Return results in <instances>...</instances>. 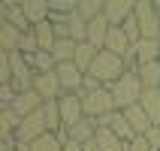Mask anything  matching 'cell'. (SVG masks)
<instances>
[{
    "label": "cell",
    "mask_w": 160,
    "mask_h": 151,
    "mask_svg": "<svg viewBox=\"0 0 160 151\" xmlns=\"http://www.w3.org/2000/svg\"><path fill=\"white\" fill-rule=\"evenodd\" d=\"M124 73H127V61L103 48V52L97 54V61H94V67H91L88 76H94V79H97L103 88H112L115 82L124 79Z\"/></svg>",
    "instance_id": "obj_1"
},
{
    "label": "cell",
    "mask_w": 160,
    "mask_h": 151,
    "mask_svg": "<svg viewBox=\"0 0 160 151\" xmlns=\"http://www.w3.org/2000/svg\"><path fill=\"white\" fill-rule=\"evenodd\" d=\"M109 91H112V100H115L118 112H124V109H130V106H139V100H142V94H145V85H142V79H139L136 70H127L124 79L115 82Z\"/></svg>",
    "instance_id": "obj_2"
},
{
    "label": "cell",
    "mask_w": 160,
    "mask_h": 151,
    "mask_svg": "<svg viewBox=\"0 0 160 151\" xmlns=\"http://www.w3.org/2000/svg\"><path fill=\"white\" fill-rule=\"evenodd\" d=\"M82 106H85V115L88 118H103L118 112L115 100H112V91L109 88H97V91H82Z\"/></svg>",
    "instance_id": "obj_3"
},
{
    "label": "cell",
    "mask_w": 160,
    "mask_h": 151,
    "mask_svg": "<svg viewBox=\"0 0 160 151\" xmlns=\"http://www.w3.org/2000/svg\"><path fill=\"white\" fill-rule=\"evenodd\" d=\"M133 15L139 21V30H142L145 39H157L160 36V12L154 6V0H136Z\"/></svg>",
    "instance_id": "obj_4"
},
{
    "label": "cell",
    "mask_w": 160,
    "mask_h": 151,
    "mask_svg": "<svg viewBox=\"0 0 160 151\" xmlns=\"http://www.w3.org/2000/svg\"><path fill=\"white\" fill-rule=\"evenodd\" d=\"M42 133H48V121H45V112L39 109V112H33V115H27L24 121H21V127H18V133H15V142H36Z\"/></svg>",
    "instance_id": "obj_5"
},
{
    "label": "cell",
    "mask_w": 160,
    "mask_h": 151,
    "mask_svg": "<svg viewBox=\"0 0 160 151\" xmlns=\"http://www.w3.org/2000/svg\"><path fill=\"white\" fill-rule=\"evenodd\" d=\"M61 121H63V130H72V127L85 121V106H82V94H63L61 100Z\"/></svg>",
    "instance_id": "obj_6"
},
{
    "label": "cell",
    "mask_w": 160,
    "mask_h": 151,
    "mask_svg": "<svg viewBox=\"0 0 160 151\" xmlns=\"http://www.w3.org/2000/svg\"><path fill=\"white\" fill-rule=\"evenodd\" d=\"M33 91L45 100V103H52V100H61V97H63V88H61L58 73H36V76H33Z\"/></svg>",
    "instance_id": "obj_7"
},
{
    "label": "cell",
    "mask_w": 160,
    "mask_h": 151,
    "mask_svg": "<svg viewBox=\"0 0 160 151\" xmlns=\"http://www.w3.org/2000/svg\"><path fill=\"white\" fill-rule=\"evenodd\" d=\"M58 79H61V88L63 94H82L85 88V73L76 67V63H58Z\"/></svg>",
    "instance_id": "obj_8"
},
{
    "label": "cell",
    "mask_w": 160,
    "mask_h": 151,
    "mask_svg": "<svg viewBox=\"0 0 160 151\" xmlns=\"http://www.w3.org/2000/svg\"><path fill=\"white\" fill-rule=\"evenodd\" d=\"M136 3L133 0H106V6H103V15L109 18V24L112 27H121L127 18L133 15Z\"/></svg>",
    "instance_id": "obj_9"
},
{
    "label": "cell",
    "mask_w": 160,
    "mask_h": 151,
    "mask_svg": "<svg viewBox=\"0 0 160 151\" xmlns=\"http://www.w3.org/2000/svg\"><path fill=\"white\" fill-rule=\"evenodd\" d=\"M106 52L118 54V58H133V43H130V36L124 33V27H112L109 30V39H106Z\"/></svg>",
    "instance_id": "obj_10"
},
{
    "label": "cell",
    "mask_w": 160,
    "mask_h": 151,
    "mask_svg": "<svg viewBox=\"0 0 160 151\" xmlns=\"http://www.w3.org/2000/svg\"><path fill=\"white\" fill-rule=\"evenodd\" d=\"M42 106H45V100L39 97L33 88H30V91H21V94L12 100V109H15L21 118H27V115H33V112H39Z\"/></svg>",
    "instance_id": "obj_11"
},
{
    "label": "cell",
    "mask_w": 160,
    "mask_h": 151,
    "mask_svg": "<svg viewBox=\"0 0 160 151\" xmlns=\"http://www.w3.org/2000/svg\"><path fill=\"white\" fill-rule=\"evenodd\" d=\"M109 30H112V24H109V18L106 15H100L94 18V21H88V39L85 43H91L94 48H106V39H109Z\"/></svg>",
    "instance_id": "obj_12"
},
{
    "label": "cell",
    "mask_w": 160,
    "mask_h": 151,
    "mask_svg": "<svg viewBox=\"0 0 160 151\" xmlns=\"http://www.w3.org/2000/svg\"><path fill=\"white\" fill-rule=\"evenodd\" d=\"M124 118H127V124H130V130H133L136 136H148V133L154 130L151 118L145 115V109H142V106H130V109H124Z\"/></svg>",
    "instance_id": "obj_13"
},
{
    "label": "cell",
    "mask_w": 160,
    "mask_h": 151,
    "mask_svg": "<svg viewBox=\"0 0 160 151\" xmlns=\"http://www.w3.org/2000/svg\"><path fill=\"white\" fill-rule=\"evenodd\" d=\"M21 30H18L12 21H6V18H0V52H6V54H12V52H18V45H21Z\"/></svg>",
    "instance_id": "obj_14"
},
{
    "label": "cell",
    "mask_w": 160,
    "mask_h": 151,
    "mask_svg": "<svg viewBox=\"0 0 160 151\" xmlns=\"http://www.w3.org/2000/svg\"><path fill=\"white\" fill-rule=\"evenodd\" d=\"M21 9H24V15L30 24H42L52 18V9H48V0H21Z\"/></svg>",
    "instance_id": "obj_15"
},
{
    "label": "cell",
    "mask_w": 160,
    "mask_h": 151,
    "mask_svg": "<svg viewBox=\"0 0 160 151\" xmlns=\"http://www.w3.org/2000/svg\"><path fill=\"white\" fill-rule=\"evenodd\" d=\"M133 58H136V67L139 63H154V61H160V43L157 39H139V43L133 45Z\"/></svg>",
    "instance_id": "obj_16"
},
{
    "label": "cell",
    "mask_w": 160,
    "mask_h": 151,
    "mask_svg": "<svg viewBox=\"0 0 160 151\" xmlns=\"http://www.w3.org/2000/svg\"><path fill=\"white\" fill-rule=\"evenodd\" d=\"M21 121H24V118L18 115L12 106L0 109V133H3V139H15L18 127H21Z\"/></svg>",
    "instance_id": "obj_17"
},
{
    "label": "cell",
    "mask_w": 160,
    "mask_h": 151,
    "mask_svg": "<svg viewBox=\"0 0 160 151\" xmlns=\"http://www.w3.org/2000/svg\"><path fill=\"white\" fill-rule=\"evenodd\" d=\"M33 33H36V43H39V52H52L54 45H58V30H54V21H52V18L42 21V24H36Z\"/></svg>",
    "instance_id": "obj_18"
},
{
    "label": "cell",
    "mask_w": 160,
    "mask_h": 151,
    "mask_svg": "<svg viewBox=\"0 0 160 151\" xmlns=\"http://www.w3.org/2000/svg\"><path fill=\"white\" fill-rule=\"evenodd\" d=\"M97 118H85V121H79V124L72 127V130H67V139H76V142H91L94 136H97Z\"/></svg>",
    "instance_id": "obj_19"
},
{
    "label": "cell",
    "mask_w": 160,
    "mask_h": 151,
    "mask_svg": "<svg viewBox=\"0 0 160 151\" xmlns=\"http://www.w3.org/2000/svg\"><path fill=\"white\" fill-rule=\"evenodd\" d=\"M139 106L145 109V115L151 118V124H154V127H160V88L145 91L142 100H139Z\"/></svg>",
    "instance_id": "obj_20"
},
{
    "label": "cell",
    "mask_w": 160,
    "mask_h": 151,
    "mask_svg": "<svg viewBox=\"0 0 160 151\" xmlns=\"http://www.w3.org/2000/svg\"><path fill=\"white\" fill-rule=\"evenodd\" d=\"M3 18H6V21H12V24H15L21 33H30V30H33V24L27 21V15H24V9H21V3H6V6H3Z\"/></svg>",
    "instance_id": "obj_21"
},
{
    "label": "cell",
    "mask_w": 160,
    "mask_h": 151,
    "mask_svg": "<svg viewBox=\"0 0 160 151\" xmlns=\"http://www.w3.org/2000/svg\"><path fill=\"white\" fill-rule=\"evenodd\" d=\"M97 54H100V48H94L91 43H79V48H76V61H72V63L88 76L91 67H94V61H97Z\"/></svg>",
    "instance_id": "obj_22"
},
{
    "label": "cell",
    "mask_w": 160,
    "mask_h": 151,
    "mask_svg": "<svg viewBox=\"0 0 160 151\" xmlns=\"http://www.w3.org/2000/svg\"><path fill=\"white\" fill-rule=\"evenodd\" d=\"M136 73H139V79H142L145 91L160 88V61H154V63H139V67H136Z\"/></svg>",
    "instance_id": "obj_23"
},
{
    "label": "cell",
    "mask_w": 160,
    "mask_h": 151,
    "mask_svg": "<svg viewBox=\"0 0 160 151\" xmlns=\"http://www.w3.org/2000/svg\"><path fill=\"white\" fill-rule=\"evenodd\" d=\"M76 48H79L76 39H58V45L52 48V58L58 63H72L76 61Z\"/></svg>",
    "instance_id": "obj_24"
},
{
    "label": "cell",
    "mask_w": 160,
    "mask_h": 151,
    "mask_svg": "<svg viewBox=\"0 0 160 151\" xmlns=\"http://www.w3.org/2000/svg\"><path fill=\"white\" fill-rule=\"evenodd\" d=\"M97 145H100V151H127V142H121L109 127H100L97 130Z\"/></svg>",
    "instance_id": "obj_25"
},
{
    "label": "cell",
    "mask_w": 160,
    "mask_h": 151,
    "mask_svg": "<svg viewBox=\"0 0 160 151\" xmlns=\"http://www.w3.org/2000/svg\"><path fill=\"white\" fill-rule=\"evenodd\" d=\"M30 151H63L61 133H42L36 142H30Z\"/></svg>",
    "instance_id": "obj_26"
},
{
    "label": "cell",
    "mask_w": 160,
    "mask_h": 151,
    "mask_svg": "<svg viewBox=\"0 0 160 151\" xmlns=\"http://www.w3.org/2000/svg\"><path fill=\"white\" fill-rule=\"evenodd\" d=\"M103 6H106V0H79V12L85 21H94V18H100L103 15Z\"/></svg>",
    "instance_id": "obj_27"
},
{
    "label": "cell",
    "mask_w": 160,
    "mask_h": 151,
    "mask_svg": "<svg viewBox=\"0 0 160 151\" xmlns=\"http://www.w3.org/2000/svg\"><path fill=\"white\" fill-rule=\"evenodd\" d=\"M42 112H45V121H48V133H58V130H63V121H61V103H58V100L45 103Z\"/></svg>",
    "instance_id": "obj_28"
},
{
    "label": "cell",
    "mask_w": 160,
    "mask_h": 151,
    "mask_svg": "<svg viewBox=\"0 0 160 151\" xmlns=\"http://www.w3.org/2000/svg\"><path fill=\"white\" fill-rule=\"evenodd\" d=\"M109 130H112V133L118 136V139H121V142H130V139H133V130H130V124H127V118H124V112H115V118H112V127H109Z\"/></svg>",
    "instance_id": "obj_29"
},
{
    "label": "cell",
    "mask_w": 160,
    "mask_h": 151,
    "mask_svg": "<svg viewBox=\"0 0 160 151\" xmlns=\"http://www.w3.org/2000/svg\"><path fill=\"white\" fill-rule=\"evenodd\" d=\"M18 52L24 54V58H30V54H36V52H39V43H36V33H33V30L21 36V45H18Z\"/></svg>",
    "instance_id": "obj_30"
},
{
    "label": "cell",
    "mask_w": 160,
    "mask_h": 151,
    "mask_svg": "<svg viewBox=\"0 0 160 151\" xmlns=\"http://www.w3.org/2000/svg\"><path fill=\"white\" fill-rule=\"evenodd\" d=\"M121 27H124V33L130 36V43H133V45L139 43V39H142V30H139V21H136V15H130V18H127V21H124Z\"/></svg>",
    "instance_id": "obj_31"
},
{
    "label": "cell",
    "mask_w": 160,
    "mask_h": 151,
    "mask_svg": "<svg viewBox=\"0 0 160 151\" xmlns=\"http://www.w3.org/2000/svg\"><path fill=\"white\" fill-rule=\"evenodd\" d=\"M127 151H151V145H148L145 136H133V139L127 142Z\"/></svg>",
    "instance_id": "obj_32"
},
{
    "label": "cell",
    "mask_w": 160,
    "mask_h": 151,
    "mask_svg": "<svg viewBox=\"0 0 160 151\" xmlns=\"http://www.w3.org/2000/svg\"><path fill=\"white\" fill-rule=\"evenodd\" d=\"M63 151H85V148H82V142H76V139H67V136H63Z\"/></svg>",
    "instance_id": "obj_33"
},
{
    "label": "cell",
    "mask_w": 160,
    "mask_h": 151,
    "mask_svg": "<svg viewBox=\"0 0 160 151\" xmlns=\"http://www.w3.org/2000/svg\"><path fill=\"white\" fill-rule=\"evenodd\" d=\"M0 151H15V139H3L0 142Z\"/></svg>",
    "instance_id": "obj_34"
},
{
    "label": "cell",
    "mask_w": 160,
    "mask_h": 151,
    "mask_svg": "<svg viewBox=\"0 0 160 151\" xmlns=\"http://www.w3.org/2000/svg\"><path fill=\"white\" fill-rule=\"evenodd\" d=\"M154 6H157V12H160V0H154Z\"/></svg>",
    "instance_id": "obj_35"
},
{
    "label": "cell",
    "mask_w": 160,
    "mask_h": 151,
    "mask_svg": "<svg viewBox=\"0 0 160 151\" xmlns=\"http://www.w3.org/2000/svg\"><path fill=\"white\" fill-rule=\"evenodd\" d=\"M157 43H160V36H157Z\"/></svg>",
    "instance_id": "obj_36"
}]
</instances>
